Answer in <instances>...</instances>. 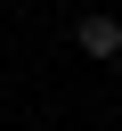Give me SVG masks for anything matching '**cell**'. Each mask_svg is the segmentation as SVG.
<instances>
[{
	"label": "cell",
	"instance_id": "1",
	"mask_svg": "<svg viewBox=\"0 0 122 131\" xmlns=\"http://www.w3.org/2000/svg\"><path fill=\"white\" fill-rule=\"evenodd\" d=\"M73 49H81V57H122V16L89 8V16L73 25Z\"/></svg>",
	"mask_w": 122,
	"mask_h": 131
}]
</instances>
